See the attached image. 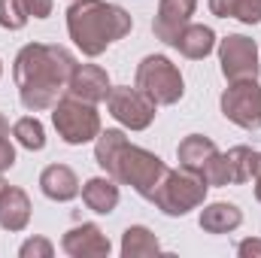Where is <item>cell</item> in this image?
<instances>
[{"label": "cell", "instance_id": "obj_1", "mask_svg": "<svg viewBox=\"0 0 261 258\" xmlns=\"http://www.w3.org/2000/svg\"><path fill=\"white\" fill-rule=\"evenodd\" d=\"M76 70L73 52L58 43H28L18 49L12 79L18 85V100L28 113L52 110L67 91V82Z\"/></svg>", "mask_w": 261, "mask_h": 258}, {"label": "cell", "instance_id": "obj_2", "mask_svg": "<svg viewBox=\"0 0 261 258\" xmlns=\"http://www.w3.org/2000/svg\"><path fill=\"white\" fill-rule=\"evenodd\" d=\"M94 161H97V167L107 176H113L119 186H130L146 200L155 194L158 183L170 170L155 152H149L143 146H134L125 137V131L119 128H107L97 134V140H94Z\"/></svg>", "mask_w": 261, "mask_h": 258}, {"label": "cell", "instance_id": "obj_3", "mask_svg": "<svg viewBox=\"0 0 261 258\" xmlns=\"http://www.w3.org/2000/svg\"><path fill=\"white\" fill-rule=\"evenodd\" d=\"M134 28V18L122 6L107 0H73L67 9V34L76 49L88 58L103 55L113 43L125 40Z\"/></svg>", "mask_w": 261, "mask_h": 258}, {"label": "cell", "instance_id": "obj_4", "mask_svg": "<svg viewBox=\"0 0 261 258\" xmlns=\"http://www.w3.org/2000/svg\"><path fill=\"white\" fill-rule=\"evenodd\" d=\"M206 192H210V186H206L203 176L179 167V170L164 173V179L158 183V189L149 197V203H155L164 216H186L197 207H203Z\"/></svg>", "mask_w": 261, "mask_h": 258}, {"label": "cell", "instance_id": "obj_5", "mask_svg": "<svg viewBox=\"0 0 261 258\" xmlns=\"http://www.w3.org/2000/svg\"><path fill=\"white\" fill-rule=\"evenodd\" d=\"M134 85L140 91H146L158 107H173L182 100L186 94V82H182V73L179 67L173 64L167 55H146L137 73H134Z\"/></svg>", "mask_w": 261, "mask_h": 258}, {"label": "cell", "instance_id": "obj_6", "mask_svg": "<svg viewBox=\"0 0 261 258\" xmlns=\"http://www.w3.org/2000/svg\"><path fill=\"white\" fill-rule=\"evenodd\" d=\"M52 125L67 146H85V143L97 140V134L103 131L97 104H85L73 94L58 97V104L52 107Z\"/></svg>", "mask_w": 261, "mask_h": 258}, {"label": "cell", "instance_id": "obj_7", "mask_svg": "<svg viewBox=\"0 0 261 258\" xmlns=\"http://www.w3.org/2000/svg\"><path fill=\"white\" fill-rule=\"evenodd\" d=\"M107 110L128 131H146L158 116V104L146 91H140L137 85L134 88L130 85H113L107 94Z\"/></svg>", "mask_w": 261, "mask_h": 258}, {"label": "cell", "instance_id": "obj_8", "mask_svg": "<svg viewBox=\"0 0 261 258\" xmlns=\"http://www.w3.org/2000/svg\"><path fill=\"white\" fill-rule=\"evenodd\" d=\"M222 116L243 131H261V85L258 79H237L228 82L222 91Z\"/></svg>", "mask_w": 261, "mask_h": 258}, {"label": "cell", "instance_id": "obj_9", "mask_svg": "<svg viewBox=\"0 0 261 258\" xmlns=\"http://www.w3.org/2000/svg\"><path fill=\"white\" fill-rule=\"evenodd\" d=\"M219 64L222 76L228 82L237 79H258V46L255 40L243 37V34H228L225 40H219Z\"/></svg>", "mask_w": 261, "mask_h": 258}, {"label": "cell", "instance_id": "obj_10", "mask_svg": "<svg viewBox=\"0 0 261 258\" xmlns=\"http://www.w3.org/2000/svg\"><path fill=\"white\" fill-rule=\"evenodd\" d=\"M197 9V0H161L155 21H152V34L155 40H161L164 46H176L179 34L192 24V15Z\"/></svg>", "mask_w": 261, "mask_h": 258}, {"label": "cell", "instance_id": "obj_11", "mask_svg": "<svg viewBox=\"0 0 261 258\" xmlns=\"http://www.w3.org/2000/svg\"><path fill=\"white\" fill-rule=\"evenodd\" d=\"M61 249L70 258H107L113 246H110V237L94 222H82L61 237Z\"/></svg>", "mask_w": 261, "mask_h": 258}, {"label": "cell", "instance_id": "obj_12", "mask_svg": "<svg viewBox=\"0 0 261 258\" xmlns=\"http://www.w3.org/2000/svg\"><path fill=\"white\" fill-rule=\"evenodd\" d=\"M110 73L100 64H76L70 82H67V94L85 100V104H100L110 94Z\"/></svg>", "mask_w": 261, "mask_h": 258}, {"label": "cell", "instance_id": "obj_13", "mask_svg": "<svg viewBox=\"0 0 261 258\" xmlns=\"http://www.w3.org/2000/svg\"><path fill=\"white\" fill-rule=\"evenodd\" d=\"M31 225V197L18 186H6L0 194V228L9 234H18Z\"/></svg>", "mask_w": 261, "mask_h": 258}, {"label": "cell", "instance_id": "obj_14", "mask_svg": "<svg viewBox=\"0 0 261 258\" xmlns=\"http://www.w3.org/2000/svg\"><path fill=\"white\" fill-rule=\"evenodd\" d=\"M40 192L46 194L49 200L67 203V200H73L76 194L82 192V186H79V176L67 164H49L40 173Z\"/></svg>", "mask_w": 261, "mask_h": 258}, {"label": "cell", "instance_id": "obj_15", "mask_svg": "<svg viewBox=\"0 0 261 258\" xmlns=\"http://www.w3.org/2000/svg\"><path fill=\"white\" fill-rule=\"evenodd\" d=\"M200 228L206 234H231L243 225V210L237 203H228V200H216V203H206L200 210Z\"/></svg>", "mask_w": 261, "mask_h": 258}, {"label": "cell", "instance_id": "obj_16", "mask_svg": "<svg viewBox=\"0 0 261 258\" xmlns=\"http://www.w3.org/2000/svg\"><path fill=\"white\" fill-rule=\"evenodd\" d=\"M119 183L113 176H91L85 186H82V200L91 213L97 216H110L116 207H119Z\"/></svg>", "mask_w": 261, "mask_h": 258}, {"label": "cell", "instance_id": "obj_17", "mask_svg": "<svg viewBox=\"0 0 261 258\" xmlns=\"http://www.w3.org/2000/svg\"><path fill=\"white\" fill-rule=\"evenodd\" d=\"M219 152V146L210 140V137H203V134H189L179 146H176V158H179V167H186V170H192V173H203V167L210 164V158Z\"/></svg>", "mask_w": 261, "mask_h": 258}, {"label": "cell", "instance_id": "obj_18", "mask_svg": "<svg viewBox=\"0 0 261 258\" xmlns=\"http://www.w3.org/2000/svg\"><path fill=\"white\" fill-rule=\"evenodd\" d=\"M173 49H179L189 61H200V58H206L216 49V31L210 24H189L179 34V40H176Z\"/></svg>", "mask_w": 261, "mask_h": 258}, {"label": "cell", "instance_id": "obj_19", "mask_svg": "<svg viewBox=\"0 0 261 258\" xmlns=\"http://www.w3.org/2000/svg\"><path fill=\"white\" fill-rule=\"evenodd\" d=\"M161 252L158 237L146 225H130L122 234V258H149Z\"/></svg>", "mask_w": 261, "mask_h": 258}, {"label": "cell", "instance_id": "obj_20", "mask_svg": "<svg viewBox=\"0 0 261 258\" xmlns=\"http://www.w3.org/2000/svg\"><path fill=\"white\" fill-rule=\"evenodd\" d=\"M255 149L249 146H231L225 152V167H228V186H243L252 179L255 170Z\"/></svg>", "mask_w": 261, "mask_h": 258}, {"label": "cell", "instance_id": "obj_21", "mask_svg": "<svg viewBox=\"0 0 261 258\" xmlns=\"http://www.w3.org/2000/svg\"><path fill=\"white\" fill-rule=\"evenodd\" d=\"M12 137H15V143L24 146L28 152H40V149H46V128H43V122H40L37 116H24V119H18V122L12 125Z\"/></svg>", "mask_w": 261, "mask_h": 258}, {"label": "cell", "instance_id": "obj_22", "mask_svg": "<svg viewBox=\"0 0 261 258\" xmlns=\"http://www.w3.org/2000/svg\"><path fill=\"white\" fill-rule=\"evenodd\" d=\"M28 12L21 0H0V28L3 31H21L28 24Z\"/></svg>", "mask_w": 261, "mask_h": 258}, {"label": "cell", "instance_id": "obj_23", "mask_svg": "<svg viewBox=\"0 0 261 258\" xmlns=\"http://www.w3.org/2000/svg\"><path fill=\"white\" fill-rule=\"evenodd\" d=\"M18 255L21 258H52L55 255V246H52V240H46V237H31V240L21 243Z\"/></svg>", "mask_w": 261, "mask_h": 258}, {"label": "cell", "instance_id": "obj_24", "mask_svg": "<svg viewBox=\"0 0 261 258\" xmlns=\"http://www.w3.org/2000/svg\"><path fill=\"white\" fill-rule=\"evenodd\" d=\"M243 24H258L261 21V0H237V15Z\"/></svg>", "mask_w": 261, "mask_h": 258}, {"label": "cell", "instance_id": "obj_25", "mask_svg": "<svg viewBox=\"0 0 261 258\" xmlns=\"http://www.w3.org/2000/svg\"><path fill=\"white\" fill-rule=\"evenodd\" d=\"M21 3H24V12L31 18H49L52 6H55V0H21Z\"/></svg>", "mask_w": 261, "mask_h": 258}, {"label": "cell", "instance_id": "obj_26", "mask_svg": "<svg viewBox=\"0 0 261 258\" xmlns=\"http://www.w3.org/2000/svg\"><path fill=\"white\" fill-rule=\"evenodd\" d=\"M210 12L216 18H234L237 15V0H210Z\"/></svg>", "mask_w": 261, "mask_h": 258}, {"label": "cell", "instance_id": "obj_27", "mask_svg": "<svg viewBox=\"0 0 261 258\" xmlns=\"http://www.w3.org/2000/svg\"><path fill=\"white\" fill-rule=\"evenodd\" d=\"M12 164H15V146L6 137H0V173L12 170Z\"/></svg>", "mask_w": 261, "mask_h": 258}, {"label": "cell", "instance_id": "obj_28", "mask_svg": "<svg viewBox=\"0 0 261 258\" xmlns=\"http://www.w3.org/2000/svg\"><path fill=\"white\" fill-rule=\"evenodd\" d=\"M237 255L240 258H261V240L258 237H249V240L237 243Z\"/></svg>", "mask_w": 261, "mask_h": 258}, {"label": "cell", "instance_id": "obj_29", "mask_svg": "<svg viewBox=\"0 0 261 258\" xmlns=\"http://www.w3.org/2000/svg\"><path fill=\"white\" fill-rule=\"evenodd\" d=\"M252 183H255V200L261 203V152L255 155V170H252Z\"/></svg>", "mask_w": 261, "mask_h": 258}, {"label": "cell", "instance_id": "obj_30", "mask_svg": "<svg viewBox=\"0 0 261 258\" xmlns=\"http://www.w3.org/2000/svg\"><path fill=\"white\" fill-rule=\"evenodd\" d=\"M9 134V122H6V116L0 113V137H6Z\"/></svg>", "mask_w": 261, "mask_h": 258}, {"label": "cell", "instance_id": "obj_31", "mask_svg": "<svg viewBox=\"0 0 261 258\" xmlns=\"http://www.w3.org/2000/svg\"><path fill=\"white\" fill-rule=\"evenodd\" d=\"M6 192V183H3V176H0V194Z\"/></svg>", "mask_w": 261, "mask_h": 258}, {"label": "cell", "instance_id": "obj_32", "mask_svg": "<svg viewBox=\"0 0 261 258\" xmlns=\"http://www.w3.org/2000/svg\"><path fill=\"white\" fill-rule=\"evenodd\" d=\"M0 76H3V61H0Z\"/></svg>", "mask_w": 261, "mask_h": 258}]
</instances>
